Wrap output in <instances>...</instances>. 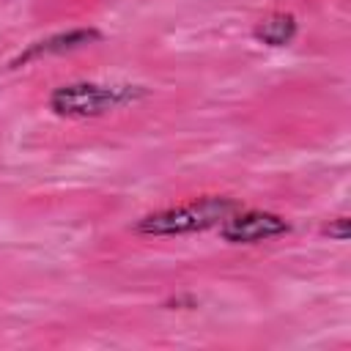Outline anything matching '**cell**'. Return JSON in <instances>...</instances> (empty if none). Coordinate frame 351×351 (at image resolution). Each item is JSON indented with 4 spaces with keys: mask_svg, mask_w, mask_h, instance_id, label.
<instances>
[{
    "mask_svg": "<svg viewBox=\"0 0 351 351\" xmlns=\"http://www.w3.org/2000/svg\"><path fill=\"white\" fill-rule=\"evenodd\" d=\"M219 239L228 244H263L291 233V222L282 214L263 208H236L219 228Z\"/></svg>",
    "mask_w": 351,
    "mask_h": 351,
    "instance_id": "3",
    "label": "cell"
},
{
    "mask_svg": "<svg viewBox=\"0 0 351 351\" xmlns=\"http://www.w3.org/2000/svg\"><path fill=\"white\" fill-rule=\"evenodd\" d=\"M96 41H101V30L99 27H69V30H58V33H49L44 38H36V41L25 44V49H19L8 60V69H22V66H30V63L44 60V58L66 55V52L90 47Z\"/></svg>",
    "mask_w": 351,
    "mask_h": 351,
    "instance_id": "4",
    "label": "cell"
},
{
    "mask_svg": "<svg viewBox=\"0 0 351 351\" xmlns=\"http://www.w3.org/2000/svg\"><path fill=\"white\" fill-rule=\"evenodd\" d=\"M239 206L241 203L228 195H200V197L143 214L134 222V230L140 236H156V239L203 233V230L219 228Z\"/></svg>",
    "mask_w": 351,
    "mask_h": 351,
    "instance_id": "2",
    "label": "cell"
},
{
    "mask_svg": "<svg viewBox=\"0 0 351 351\" xmlns=\"http://www.w3.org/2000/svg\"><path fill=\"white\" fill-rule=\"evenodd\" d=\"M148 88L145 85H134V82H96V80H74V82H63L58 88H52L47 107L58 115V118H101L126 107L140 104L143 99H148Z\"/></svg>",
    "mask_w": 351,
    "mask_h": 351,
    "instance_id": "1",
    "label": "cell"
},
{
    "mask_svg": "<svg viewBox=\"0 0 351 351\" xmlns=\"http://www.w3.org/2000/svg\"><path fill=\"white\" fill-rule=\"evenodd\" d=\"M321 233L329 236V239H335V241H348V217L340 214V217L329 219V222L321 228Z\"/></svg>",
    "mask_w": 351,
    "mask_h": 351,
    "instance_id": "6",
    "label": "cell"
},
{
    "mask_svg": "<svg viewBox=\"0 0 351 351\" xmlns=\"http://www.w3.org/2000/svg\"><path fill=\"white\" fill-rule=\"evenodd\" d=\"M296 36H299V19L291 11H269L252 25V38L271 49L288 47Z\"/></svg>",
    "mask_w": 351,
    "mask_h": 351,
    "instance_id": "5",
    "label": "cell"
}]
</instances>
